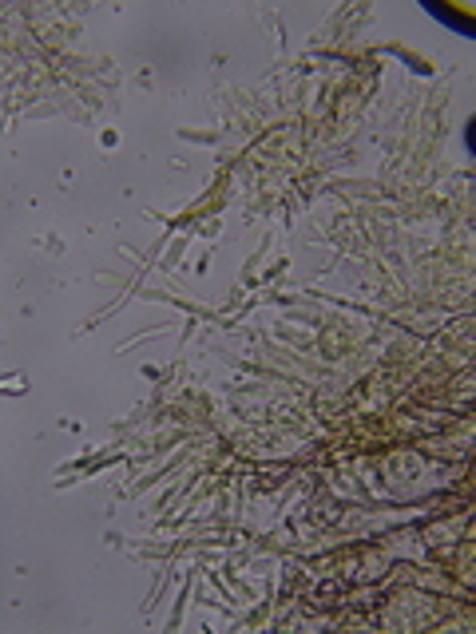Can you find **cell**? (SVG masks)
<instances>
[{
    "label": "cell",
    "instance_id": "6da1fadb",
    "mask_svg": "<svg viewBox=\"0 0 476 634\" xmlns=\"http://www.w3.org/2000/svg\"><path fill=\"white\" fill-rule=\"evenodd\" d=\"M436 16V20H445V24H453L460 36H472V20L468 16H460V12H453V8H429Z\"/></svg>",
    "mask_w": 476,
    "mask_h": 634
}]
</instances>
